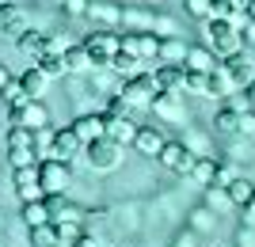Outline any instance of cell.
<instances>
[{"label":"cell","instance_id":"cell-26","mask_svg":"<svg viewBox=\"0 0 255 247\" xmlns=\"http://www.w3.org/2000/svg\"><path fill=\"white\" fill-rule=\"evenodd\" d=\"M213 126H217V133H240V110H233L225 103V107L213 114Z\"/></svg>","mask_w":255,"mask_h":247},{"label":"cell","instance_id":"cell-27","mask_svg":"<svg viewBox=\"0 0 255 247\" xmlns=\"http://www.w3.org/2000/svg\"><path fill=\"white\" fill-rule=\"evenodd\" d=\"M225 190H229L233 205H248V202H252V194H255V186L248 183V179H240V175H236V179H233L229 186H225Z\"/></svg>","mask_w":255,"mask_h":247},{"label":"cell","instance_id":"cell-6","mask_svg":"<svg viewBox=\"0 0 255 247\" xmlns=\"http://www.w3.org/2000/svg\"><path fill=\"white\" fill-rule=\"evenodd\" d=\"M11 186L23 202H42L46 190H42V179H38V164L34 167H11Z\"/></svg>","mask_w":255,"mask_h":247},{"label":"cell","instance_id":"cell-1","mask_svg":"<svg viewBox=\"0 0 255 247\" xmlns=\"http://www.w3.org/2000/svg\"><path fill=\"white\" fill-rule=\"evenodd\" d=\"M206 34H210V50H213V54H225V57L240 54V34H236L233 19L210 15V19H206Z\"/></svg>","mask_w":255,"mask_h":247},{"label":"cell","instance_id":"cell-40","mask_svg":"<svg viewBox=\"0 0 255 247\" xmlns=\"http://www.w3.org/2000/svg\"><path fill=\"white\" fill-rule=\"evenodd\" d=\"M244 221H252V225H255V194H252V202L244 205Z\"/></svg>","mask_w":255,"mask_h":247},{"label":"cell","instance_id":"cell-12","mask_svg":"<svg viewBox=\"0 0 255 247\" xmlns=\"http://www.w3.org/2000/svg\"><path fill=\"white\" fill-rule=\"evenodd\" d=\"M156 84H160V91H187V65L156 61Z\"/></svg>","mask_w":255,"mask_h":247},{"label":"cell","instance_id":"cell-43","mask_svg":"<svg viewBox=\"0 0 255 247\" xmlns=\"http://www.w3.org/2000/svg\"><path fill=\"white\" fill-rule=\"evenodd\" d=\"M248 19H255V0H248Z\"/></svg>","mask_w":255,"mask_h":247},{"label":"cell","instance_id":"cell-34","mask_svg":"<svg viewBox=\"0 0 255 247\" xmlns=\"http://www.w3.org/2000/svg\"><path fill=\"white\" fill-rule=\"evenodd\" d=\"M69 38H65V34H46V54H57V57H65L69 54Z\"/></svg>","mask_w":255,"mask_h":247},{"label":"cell","instance_id":"cell-33","mask_svg":"<svg viewBox=\"0 0 255 247\" xmlns=\"http://www.w3.org/2000/svg\"><path fill=\"white\" fill-rule=\"evenodd\" d=\"M34 156H38L34 145H31V149H8V164H11V167H34Z\"/></svg>","mask_w":255,"mask_h":247},{"label":"cell","instance_id":"cell-36","mask_svg":"<svg viewBox=\"0 0 255 247\" xmlns=\"http://www.w3.org/2000/svg\"><path fill=\"white\" fill-rule=\"evenodd\" d=\"M65 11H69V15H88V11H92V0H65Z\"/></svg>","mask_w":255,"mask_h":247},{"label":"cell","instance_id":"cell-23","mask_svg":"<svg viewBox=\"0 0 255 247\" xmlns=\"http://www.w3.org/2000/svg\"><path fill=\"white\" fill-rule=\"evenodd\" d=\"M141 65H145V61H141L137 54H126V50H118V54H115V61H111V69H115V73H122V76H126V80H129V76L145 73Z\"/></svg>","mask_w":255,"mask_h":247},{"label":"cell","instance_id":"cell-39","mask_svg":"<svg viewBox=\"0 0 255 247\" xmlns=\"http://www.w3.org/2000/svg\"><path fill=\"white\" fill-rule=\"evenodd\" d=\"M244 95H248V103H252V110H255V80H248V84H244Z\"/></svg>","mask_w":255,"mask_h":247},{"label":"cell","instance_id":"cell-2","mask_svg":"<svg viewBox=\"0 0 255 247\" xmlns=\"http://www.w3.org/2000/svg\"><path fill=\"white\" fill-rule=\"evenodd\" d=\"M118 95L129 103V110H133V107H152V99L160 95L156 73H137V76H129L126 84H122V91H118Z\"/></svg>","mask_w":255,"mask_h":247},{"label":"cell","instance_id":"cell-22","mask_svg":"<svg viewBox=\"0 0 255 247\" xmlns=\"http://www.w3.org/2000/svg\"><path fill=\"white\" fill-rule=\"evenodd\" d=\"M15 46H19V54H27V57H38L46 54V34H38V31H27V34H19L15 38Z\"/></svg>","mask_w":255,"mask_h":247},{"label":"cell","instance_id":"cell-41","mask_svg":"<svg viewBox=\"0 0 255 247\" xmlns=\"http://www.w3.org/2000/svg\"><path fill=\"white\" fill-rule=\"evenodd\" d=\"M11 84V73H8V69H4V65H0V91H4V87H8Z\"/></svg>","mask_w":255,"mask_h":247},{"label":"cell","instance_id":"cell-5","mask_svg":"<svg viewBox=\"0 0 255 247\" xmlns=\"http://www.w3.org/2000/svg\"><path fill=\"white\" fill-rule=\"evenodd\" d=\"M38 179H42L46 194H65V186L73 179V167L65 160H57V156H50V160H38Z\"/></svg>","mask_w":255,"mask_h":247},{"label":"cell","instance_id":"cell-32","mask_svg":"<svg viewBox=\"0 0 255 247\" xmlns=\"http://www.w3.org/2000/svg\"><path fill=\"white\" fill-rule=\"evenodd\" d=\"M34 152H38L42 160H50V156H53V129H50V126L34 133Z\"/></svg>","mask_w":255,"mask_h":247},{"label":"cell","instance_id":"cell-44","mask_svg":"<svg viewBox=\"0 0 255 247\" xmlns=\"http://www.w3.org/2000/svg\"><path fill=\"white\" fill-rule=\"evenodd\" d=\"M248 31H252V34H248V38H252V42H255V19H248Z\"/></svg>","mask_w":255,"mask_h":247},{"label":"cell","instance_id":"cell-38","mask_svg":"<svg viewBox=\"0 0 255 247\" xmlns=\"http://www.w3.org/2000/svg\"><path fill=\"white\" fill-rule=\"evenodd\" d=\"M187 4H191L194 15H213V11H210V0H187Z\"/></svg>","mask_w":255,"mask_h":247},{"label":"cell","instance_id":"cell-21","mask_svg":"<svg viewBox=\"0 0 255 247\" xmlns=\"http://www.w3.org/2000/svg\"><path fill=\"white\" fill-rule=\"evenodd\" d=\"M19 221H23L27 228H38V225H46V221H50L46 198H42V202H23V209H19Z\"/></svg>","mask_w":255,"mask_h":247},{"label":"cell","instance_id":"cell-7","mask_svg":"<svg viewBox=\"0 0 255 247\" xmlns=\"http://www.w3.org/2000/svg\"><path fill=\"white\" fill-rule=\"evenodd\" d=\"M84 137L76 133L73 126H65V129H53V156L57 160H65V164H73V160H80L84 156Z\"/></svg>","mask_w":255,"mask_h":247},{"label":"cell","instance_id":"cell-15","mask_svg":"<svg viewBox=\"0 0 255 247\" xmlns=\"http://www.w3.org/2000/svg\"><path fill=\"white\" fill-rule=\"evenodd\" d=\"M164 145H168V141L160 137L156 126H141L137 137H133V149H137L141 156H160V152H164Z\"/></svg>","mask_w":255,"mask_h":247},{"label":"cell","instance_id":"cell-37","mask_svg":"<svg viewBox=\"0 0 255 247\" xmlns=\"http://www.w3.org/2000/svg\"><path fill=\"white\" fill-rule=\"evenodd\" d=\"M240 133H248V137L255 133V110H244V114H240Z\"/></svg>","mask_w":255,"mask_h":247},{"label":"cell","instance_id":"cell-10","mask_svg":"<svg viewBox=\"0 0 255 247\" xmlns=\"http://www.w3.org/2000/svg\"><path fill=\"white\" fill-rule=\"evenodd\" d=\"M46 209H50V221H57V225H61V221L80 225V217H84V213H80V205H73L65 194H46Z\"/></svg>","mask_w":255,"mask_h":247},{"label":"cell","instance_id":"cell-30","mask_svg":"<svg viewBox=\"0 0 255 247\" xmlns=\"http://www.w3.org/2000/svg\"><path fill=\"white\" fill-rule=\"evenodd\" d=\"M225 73L233 76V80H240V84H248V61H244V54H233V57H225V65H221Z\"/></svg>","mask_w":255,"mask_h":247},{"label":"cell","instance_id":"cell-46","mask_svg":"<svg viewBox=\"0 0 255 247\" xmlns=\"http://www.w3.org/2000/svg\"><path fill=\"white\" fill-rule=\"evenodd\" d=\"M0 4H11V0H0Z\"/></svg>","mask_w":255,"mask_h":247},{"label":"cell","instance_id":"cell-47","mask_svg":"<svg viewBox=\"0 0 255 247\" xmlns=\"http://www.w3.org/2000/svg\"><path fill=\"white\" fill-rule=\"evenodd\" d=\"M61 247H65V244H61Z\"/></svg>","mask_w":255,"mask_h":247},{"label":"cell","instance_id":"cell-13","mask_svg":"<svg viewBox=\"0 0 255 247\" xmlns=\"http://www.w3.org/2000/svg\"><path fill=\"white\" fill-rule=\"evenodd\" d=\"M0 31L11 34V38H19V34L31 31V27H27V15H23V8H15V4H0Z\"/></svg>","mask_w":255,"mask_h":247},{"label":"cell","instance_id":"cell-35","mask_svg":"<svg viewBox=\"0 0 255 247\" xmlns=\"http://www.w3.org/2000/svg\"><path fill=\"white\" fill-rule=\"evenodd\" d=\"M233 179H236V167H233V164H217V179H213V183H217V186H229Z\"/></svg>","mask_w":255,"mask_h":247},{"label":"cell","instance_id":"cell-24","mask_svg":"<svg viewBox=\"0 0 255 247\" xmlns=\"http://www.w3.org/2000/svg\"><path fill=\"white\" fill-rule=\"evenodd\" d=\"M152 110H156V114H164V118H179V114H183L179 91H160V95L152 99Z\"/></svg>","mask_w":255,"mask_h":247},{"label":"cell","instance_id":"cell-3","mask_svg":"<svg viewBox=\"0 0 255 247\" xmlns=\"http://www.w3.org/2000/svg\"><path fill=\"white\" fill-rule=\"evenodd\" d=\"M84 50L92 54V65H96V69H111L115 54L122 50V34H115V31H92L84 38Z\"/></svg>","mask_w":255,"mask_h":247},{"label":"cell","instance_id":"cell-18","mask_svg":"<svg viewBox=\"0 0 255 247\" xmlns=\"http://www.w3.org/2000/svg\"><path fill=\"white\" fill-rule=\"evenodd\" d=\"M187 69H194V73H213V69H217L213 50L210 46H191V50H187Z\"/></svg>","mask_w":255,"mask_h":247},{"label":"cell","instance_id":"cell-16","mask_svg":"<svg viewBox=\"0 0 255 247\" xmlns=\"http://www.w3.org/2000/svg\"><path fill=\"white\" fill-rule=\"evenodd\" d=\"M23 126H27V129H34V133L50 126V107H46L42 99H31V103L23 107Z\"/></svg>","mask_w":255,"mask_h":247},{"label":"cell","instance_id":"cell-42","mask_svg":"<svg viewBox=\"0 0 255 247\" xmlns=\"http://www.w3.org/2000/svg\"><path fill=\"white\" fill-rule=\"evenodd\" d=\"M73 247H96V240H92V236H80V240H76Z\"/></svg>","mask_w":255,"mask_h":247},{"label":"cell","instance_id":"cell-28","mask_svg":"<svg viewBox=\"0 0 255 247\" xmlns=\"http://www.w3.org/2000/svg\"><path fill=\"white\" fill-rule=\"evenodd\" d=\"M34 65H38V69H42L50 80H57V76H69V73H65V57H57V54H42Z\"/></svg>","mask_w":255,"mask_h":247},{"label":"cell","instance_id":"cell-17","mask_svg":"<svg viewBox=\"0 0 255 247\" xmlns=\"http://www.w3.org/2000/svg\"><path fill=\"white\" fill-rule=\"evenodd\" d=\"M88 69H96V65H92V54L84 50V42H80V46H69V54H65V73H69V76H80V73H88Z\"/></svg>","mask_w":255,"mask_h":247},{"label":"cell","instance_id":"cell-25","mask_svg":"<svg viewBox=\"0 0 255 247\" xmlns=\"http://www.w3.org/2000/svg\"><path fill=\"white\" fill-rule=\"evenodd\" d=\"M160 61L164 65H183L187 61V46L179 38H160Z\"/></svg>","mask_w":255,"mask_h":247},{"label":"cell","instance_id":"cell-11","mask_svg":"<svg viewBox=\"0 0 255 247\" xmlns=\"http://www.w3.org/2000/svg\"><path fill=\"white\" fill-rule=\"evenodd\" d=\"M137 129H141V126H137V122H129L126 114H111V110H107V137L118 141L122 149H126V145H133Z\"/></svg>","mask_w":255,"mask_h":247},{"label":"cell","instance_id":"cell-29","mask_svg":"<svg viewBox=\"0 0 255 247\" xmlns=\"http://www.w3.org/2000/svg\"><path fill=\"white\" fill-rule=\"evenodd\" d=\"M31 145H34V129L8 126V149H31Z\"/></svg>","mask_w":255,"mask_h":247},{"label":"cell","instance_id":"cell-9","mask_svg":"<svg viewBox=\"0 0 255 247\" xmlns=\"http://www.w3.org/2000/svg\"><path fill=\"white\" fill-rule=\"evenodd\" d=\"M122 50L126 54H137L141 61H160V34H149V31H129L122 34Z\"/></svg>","mask_w":255,"mask_h":247},{"label":"cell","instance_id":"cell-19","mask_svg":"<svg viewBox=\"0 0 255 247\" xmlns=\"http://www.w3.org/2000/svg\"><path fill=\"white\" fill-rule=\"evenodd\" d=\"M19 80H23V91H27L31 99H42L46 84H50V76H46L42 69H38V65H31V69H27V73H23Z\"/></svg>","mask_w":255,"mask_h":247},{"label":"cell","instance_id":"cell-45","mask_svg":"<svg viewBox=\"0 0 255 247\" xmlns=\"http://www.w3.org/2000/svg\"><path fill=\"white\" fill-rule=\"evenodd\" d=\"M149 4H164V0H149Z\"/></svg>","mask_w":255,"mask_h":247},{"label":"cell","instance_id":"cell-20","mask_svg":"<svg viewBox=\"0 0 255 247\" xmlns=\"http://www.w3.org/2000/svg\"><path fill=\"white\" fill-rule=\"evenodd\" d=\"M31 247H61V232H57V221H46V225L31 228Z\"/></svg>","mask_w":255,"mask_h":247},{"label":"cell","instance_id":"cell-4","mask_svg":"<svg viewBox=\"0 0 255 247\" xmlns=\"http://www.w3.org/2000/svg\"><path fill=\"white\" fill-rule=\"evenodd\" d=\"M84 164L92 167V171H115L118 164H122V145L111 141V137L92 141V145L84 149Z\"/></svg>","mask_w":255,"mask_h":247},{"label":"cell","instance_id":"cell-31","mask_svg":"<svg viewBox=\"0 0 255 247\" xmlns=\"http://www.w3.org/2000/svg\"><path fill=\"white\" fill-rule=\"evenodd\" d=\"M194 179H198V183H202V186H213V179H217V164H213V160H206V156H202V160H198V164H194Z\"/></svg>","mask_w":255,"mask_h":247},{"label":"cell","instance_id":"cell-14","mask_svg":"<svg viewBox=\"0 0 255 247\" xmlns=\"http://www.w3.org/2000/svg\"><path fill=\"white\" fill-rule=\"evenodd\" d=\"M73 129L84 137V145H92V141L107 137V114H80V118L73 122Z\"/></svg>","mask_w":255,"mask_h":247},{"label":"cell","instance_id":"cell-8","mask_svg":"<svg viewBox=\"0 0 255 247\" xmlns=\"http://www.w3.org/2000/svg\"><path fill=\"white\" fill-rule=\"evenodd\" d=\"M156 160L164 164V167H168V171L191 175V171H194V164H198V156H194V152L187 149V145H179V141H168V145H164V152H160Z\"/></svg>","mask_w":255,"mask_h":247}]
</instances>
